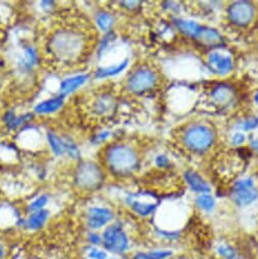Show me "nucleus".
Wrapping results in <instances>:
<instances>
[{"instance_id": "f257e3e1", "label": "nucleus", "mask_w": 258, "mask_h": 259, "mask_svg": "<svg viewBox=\"0 0 258 259\" xmlns=\"http://www.w3.org/2000/svg\"><path fill=\"white\" fill-rule=\"evenodd\" d=\"M85 36L75 27L62 28L51 35L47 43V51L59 64L75 63L85 49Z\"/></svg>"}, {"instance_id": "f03ea898", "label": "nucleus", "mask_w": 258, "mask_h": 259, "mask_svg": "<svg viewBox=\"0 0 258 259\" xmlns=\"http://www.w3.org/2000/svg\"><path fill=\"white\" fill-rule=\"evenodd\" d=\"M105 163L114 174L126 176L138 169L139 156L131 146L113 145L105 153Z\"/></svg>"}, {"instance_id": "7ed1b4c3", "label": "nucleus", "mask_w": 258, "mask_h": 259, "mask_svg": "<svg viewBox=\"0 0 258 259\" xmlns=\"http://www.w3.org/2000/svg\"><path fill=\"white\" fill-rule=\"evenodd\" d=\"M102 247L118 257L125 256L131 249V239L120 223H112L102 232Z\"/></svg>"}, {"instance_id": "20e7f679", "label": "nucleus", "mask_w": 258, "mask_h": 259, "mask_svg": "<svg viewBox=\"0 0 258 259\" xmlns=\"http://www.w3.org/2000/svg\"><path fill=\"white\" fill-rule=\"evenodd\" d=\"M212 131L205 125L193 124L186 128L183 135L185 146L195 153H202L208 150L213 143Z\"/></svg>"}, {"instance_id": "39448f33", "label": "nucleus", "mask_w": 258, "mask_h": 259, "mask_svg": "<svg viewBox=\"0 0 258 259\" xmlns=\"http://www.w3.org/2000/svg\"><path fill=\"white\" fill-rule=\"evenodd\" d=\"M104 174L93 162L82 163L75 174V184L84 191L97 190L103 183Z\"/></svg>"}, {"instance_id": "423d86ee", "label": "nucleus", "mask_w": 258, "mask_h": 259, "mask_svg": "<svg viewBox=\"0 0 258 259\" xmlns=\"http://www.w3.org/2000/svg\"><path fill=\"white\" fill-rule=\"evenodd\" d=\"M158 81L157 74L148 67H141L128 77L127 88L135 94H143L152 90Z\"/></svg>"}, {"instance_id": "0eeeda50", "label": "nucleus", "mask_w": 258, "mask_h": 259, "mask_svg": "<svg viewBox=\"0 0 258 259\" xmlns=\"http://www.w3.org/2000/svg\"><path fill=\"white\" fill-rule=\"evenodd\" d=\"M114 212L111 208L102 205H94L88 208L85 214V225L91 231L98 232L112 224Z\"/></svg>"}, {"instance_id": "6e6552de", "label": "nucleus", "mask_w": 258, "mask_h": 259, "mask_svg": "<svg viewBox=\"0 0 258 259\" xmlns=\"http://www.w3.org/2000/svg\"><path fill=\"white\" fill-rule=\"evenodd\" d=\"M233 200L240 206H247L255 201L258 197V191L253 185L250 178L237 181L233 187Z\"/></svg>"}, {"instance_id": "1a4fd4ad", "label": "nucleus", "mask_w": 258, "mask_h": 259, "mask_svg": "<svg viewBox=\"0 0 258 259\" xmlns=\"http://www.w3.org/2000/svg\"><path fill=\"white\" fill-rule=\"evenodd\" d=\"M230 21L240 27L249 25L254 17V9L251 4L246 2H239L233 4L228 10Z\"/></svg>"}, {"instance_id": "9d476101", "label": "nucleus", "mask_w": 258, "mask_h": 259, "mask_svg": "<svg viewBox=\"0 0 258 259\" xmlns=\"http://www.w3.org/2000/svg\"><path fill=\"white\" fill-rule=\"evenodd\" d=\"M127 202L131 208L140 217L151 215L157 208V203L149 194H133L128 196Z\"/></svg>"}, {"instance_id": "9b49d317", "label": "nucleus", "mask_w": 258, "mask_h": 259, "mask_svg": "<svg viewBox=\"0 0 258 259\" xmlns=\"http://www.w3.org/2000/svg\"><path fill=\"white\" fill-rule=\"evenodd\" d=\"M207 63L209 68L221 75L229 73L234 67L233 58L221 51H213L207 56Z\"/></svg>"}, {"instance_id": "f8f14e48", "label": "nucleus", "mask_w": 258, "mask_h": 259, "mask_svg": "<svg viewBox=\"0 0 258 259\" xmlns=\"http://www.w3.org/2000/svg\"><path fill=\"white\" fill-rule=\"evenodd\" d=\"M49 214V210H47L46 208L35 212H31L29 218L24 222V226L29 231H39L46 225Z\"/></svg>"}, {"instance_id": "ddd939ff", "label": "nucleus", "mask_w": 258, "mask_h": 259, "mask_svg": "<svg viewBox=\"0 0 258 259\" xmlns=\"http://www.w3.org/2000/svg\"><path fill=\"white\" fill-rule=\"evenodd\" d=\"M185 180L188 186L195 192L199 194H205L210 192L209 185L205 182V180L194 171H187L185 173Z\"/></svg>"}, {"instance_id": "4468645a", "label": "nucleus", "mask_w": 258, "mask_h": 259, "mask_svg": "<svg viewBox=\"0 0 258 259\" xmlns=\"http://www.w3.org/2000/svg\"><path fill=\"white\" fill-rule=\"evenodd\" d=\"M88 79H89L88 74H78V75L66 78L60 84V96L64 97L66 95L74 92L79 87L84 84Z\"/></svg>"}, {"instance_id": "2eb2a0df", "label": "nucleus", "mask_w": 258, "mask_h": 259, "mask_svg": "<svg viewBox=\"0 0 258 259\" xmlns=\"http://www.w3.org/2000/svg\"><path fill=\"white\" fill-rule=\"evenodd\" d=\"M63 98L64 97H62V96H58L55 98L45 100V101L39 103L35 107V112H37L38 114H49V113L56 112L62 107V105L64 103Z\"/></svg>"}, {"instance_id": "dca6fc26", "label": "nucleus", "mask_w": 258, "mask_h": 259, "mask_svg": "<svg viewBox=\"0 0 258 259\" xmlns=\"http://www.w3.org/2000/svg\"><path fill=\"white\" fill-rule=\"evenodd\" d=\"M211 99L218 104H226L229 103L233 98V90L224 84H220L216 87L210 93Z\"/></svg>"}, {"instance_id": "f3484780", "label": "nucleus", "mask_w": 258, "mask_h": 259, "mask_svg": "<svg viewBox=\"0 0 258 259\" xmlns=\"http://www.w3.org/2000/svg\"><path fill=\"white\" fill-rule=\"evenodd\" d=\"M127 64H128V59H125V60H123V61H121L117 64L100 68L96 71V77L104 78V77L117 75L127 67Z\"/></svg>"}, {"instance_id": "a211bd4d", "label": "nucleus", "mask_w": 258, "mask_h": 259, "mask_svg": "<svg viewBox=\"0 0 258 259\" xmlns=\"http://www.w3.org/2000/svg\"><path fill=\"white\" fill-rule=\"evenodd\" d=\"M177 28L184 33L185 35L189 36V37H193V38H197L200 31H201V27L198 26L196 23L194 22H189V21H182V20H178L177 23Z\"/></svg>"}, {"instance_id": "6ab92c4d", "label": "nucleus", "mask_w": 258, "mask_h": 259, "mask_svg": "<svg viewBox=\"0 0 258 259\" xmlns=\"http://www.w3.org/2000/svg\"><path fill=\"white\" fill-rule=\"evenodd\" d=\"M217 253L222 259H245L234 246L229 244L220 245L217 248Z\"/></svg>"}, {"instance_id": "aec40b11", "label": "nucleus", "mask_w": 258, "mask_h": 259, "mask_svg": "<svg viewBox=\"0 0 258 259\" xmlns=\"http://www.w3.org/2000/svg\"><path fill=\"white\" fill-rule=\"evenodd\" d=\"M198 40H200L201 42L208 44V45H214V44H219L221 42V36L220 34L214 31V30H210V29H204L202 28L198 37L196 38Z\"/></svg>"}, {"instance_id": "412c9836", "label": "nucleus", "mask_w": 258, "mask_h": 259, "mask_svg": "<svg viewBox=\"0 0 258 259\" xmlns=\"http://www.w3.org/2000/svg\"><path fill=\"white\" fill-rule=\"evenodd\" d=\"M47 140L50 145L51 150L56 156H61L65 154V147H64V141L63 139L58 138L55 134L53 133H48L47 134Z\"/></svg>"}, {"instance_id": "4be33fe9", "label": "nucleus", "mask_w": 258, "mask_h": 259, "mask_svg": "<svg viewBox=\"0 0 258 259\" xmlns=\"http://www.w3.org/2000/svg\"><path fill=\"white\" fill-rule=\"evenodd\" d=\"M99 29L103 32H109L114 25V18L112 15L107 13H101L96 18Z\"/></svg>"}, {"instance_id": "5701e85b", "label": "nucleus", "mask_w": 258, "mask_h": 259, "mask_svg": "<svg viewBox=\"0 0 258 259\" xmlns=\"http://www.w3.org/2000/svg\"><path fill=\"white\" fill-rule=\"evenodd\" d=\"M196 204L200 209L205 211H210L213 209L216 205V201L210 194L205 193V194H199V196L196 198Z\"/></svg>"}, {"instance_id": "b1692460", "label": "nucleus", "mask_w": 258, "mask_h": 259, "mask_svg": "<svg viewBox=\"0 0 258 259\" xmlns=\"http://www.w3.org/2000/svg\"><path fill=\"white\" fill-rule=\"evenodd\" d=\"M37 60H38V55H37L36 51L33 48L29 47L25 50L24 57H23V60L21 63L24 66V68L31 69L37 63Z\"/></svg>"}, {"instance_id": "393cba45", "label": "nucleus", "mask_w": 258, "mask_h": 259, "mask_svg": "<svg viewBox=\"0 0 258 259\" xmlns=\"http://www.w3.org/2000/svg\"><path fill=\"white\" fill-rule=\"evenodd\" d=\"M88 259H112L110 254L103 247H93L89 246L87 250Z\"/></svg>"}, {"instance_id": "a878e982", "label": "nucleus", "mask_w": 258, "mask_h": 259, "mask_svg": "<svg viewBox=\"0 0 258 259\" xmlns=\"http://www.w3.org/2000/svg\"><path fill=\"white\" fill-rule=\"evenodd\" d=\"M49 202V197L46 194H41L39 196H37L33 201H31V203L28 206V209L31 212H35L41 209H45V206L48 204Z\"/></svg>"}, {"instance_id": "bb28decb", "label": "nucleus", "mask_w": 258, "mask_h": 259, "mask_svg": "<svg viewBox=\"0 0 258 259\" xmlns=\"http://www.w3.org/2000/svg\"><path fill=\"white\" fill-rule=\"evenodd\" d=\"M87 241L90 244V246L102 247V243H103L102 234H100L96 231H91L87 235Z\"/></svg>"}, {"instance_id": "cd10ccee", "label": "nucleus", "mask_w": 258, "mask_h": 259, "mask_svg": "<svg viewBox=\"0 0 258 259\" xmlns=\"http://www.w3.org/2000/svg\"><path fill=\"white\" fill-rule=\"evenodd\" d=\"M258 126V118H249L246 119L243 123H242V128L244 131H249V129H254Z\"/></svg>"}, {"instance_id": "c85d7f7f", "label": "nucleus", "mask_w": 258, "mask_h": 259, "mask_svg": "<svg viewBox=\"0 0 258 259\" xmlns=\"http://www.w3.org/2000/svg\"><path fill=\"white\" fill-rule=\"evenodd\" d=\"M131 259H154V258L151 256L149 251H138L134 253Z\"/></svg>"}, {"instance_id": "c756f323", "label": "nucleus", "mask_w": 258, "mask_h": 259, "mask_svg": "<svg viewBox=\"0 0 258 259\" xmlns=\"http://www.w3.org/2000/svg\"><path fill=\"white\" fill-rule=\"evenodd\" d=\"M232 142H233L234 145L240 146V145H242L245 142V137H244L243 134H240V133L236 134V135H234V137L232 139Z\"/></svg>"}, {"instance_id": "7c9ffc66", "label": "nucleus", "mask_w": 258, "mask_h": 259, "mask_svg": "<svg viewBox=\"0 0 258 259\" xmlns=\"http://www.w3.org/2000/svg\"><path fill=\"white\" fill-rule=\"evenodd\" d=\"M7 256H8V249L3 242H0V259H6Z\"/></svg>"}, {"instance_id": "2f4dec72", "label": "nucleus", "mask_w": 258, "mask_h": 259, "mask_svg": "<svg viewBox=\"0 0 258 259\" xmlns=\"http://www.w3.org/2000/svg\"><path fill=\"white\" fill-rule=\"evenodd\" d=\"M157 164L159 165V167L164 168V167H166V166L169 164V161H168V159H167L166 157L160 156V157L157 159Z\"/></svg>"}, {"instance_id": "473e14b6", "label": "nucleus", "mask_w": 258, "mask_h": 259, "mask_svg": "<svg viewBox=\"0 0 258 259\" xmlns=\"http://www.w3.org/2000/svg\"><path fill=\"white\" fill-rule=\"evenodd\" d=\"M170 259H194V258H193V257H191V256L180 255V256H177V257H174V256H172Z\"/></svg>"}, {"instance_id": "72a5a7b5", "label": "nucleus", "mask_w": 258, "mask_h": 259, "mask_svg": "<svg viewBox=\"0 0 258 259\" xmlns=\"http://www.w3.org/2000/svg\"><path fill=\"white\" fill-rule=\"evenodd\" d=\"M251 147L253 148V150H254V151L258 152V140L252 141V143H251Z\"/></svg>"}, {"instance_id": "f704fd0d", "label": "nucleus", "mask_w": 258, "mask_h": 259, "mask_svg": "<svg viewBox=\"0 0 258 259\" xmlns=\"http://www.w3.org/2000/svg\"><path fill=\"white\" fill-rule=\"evenodd\" d=\"M115 259H131V257H126V256H122V257H118Z\"/></svg>"}, {"instance_id": "c9c22d12", "label": "nucleus", "mask_w": 258, "mask_h": 259, "mask_svg": "<svg viewBox=\"0 0 258 259\" xmlns=\"http://www.w3.org/2000/svg\"><path fill=\"white\" fill-rule=\"evenodd\" d=\"M255 102L258 104V93H257L256 96H255Z\"/></svg>"}]
</instances>
